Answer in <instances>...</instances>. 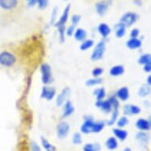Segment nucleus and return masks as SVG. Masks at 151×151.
<instances>
[{
    "mask_svg": "<svg viewBox=\"0 0 151 151\" xmlns=\"http://www.w3.org/2000/svg\"><path fill=\"white\" fill-rule=\"evenodd\" d=\"M137 20H138V15L135 13L127 12L122 16L119 23L124 25L125 27H129L136 22Z\"/></svg>",
    "mask_w": 151,
    "mask_h": 151,
    "instance_id": "423d86ee",
    "label": "nucleus"
},
{
    "mask_svg": "<svg viewBox=\"0 0 151 151\" xmlns=\"http://www.w3.org/2000/svg\"><path fill=\"white\" fill-rule=\"evenodd\" d=\"M96 105L97 108L101 109L102 111L105 113H109L112 111V105L111 101L108 100H101V101H97Z\"/></svg>",
    "mask_w": 151,
    "mask_h": 151,
    "instance_id": "9b49d317",
    "label": "nucleus"
},
{
    "mask_svg": "<svg viewBox=\"0 0 151 151\" xmlns=\"http://www.w3.org/2000/svg\"><path fill=\"white\" fill-rule=\"evenodd\" d=\"M151 89L150 86H149L148 85H144L142 86L139 88V95L142 97H145L146 96H148L149 94L150 93Z\"/></svg>",
    "mask_w": 151,
    "mask_h": 151,
    "instance_id": "cd10ccee",
    "label": "nucleus"
},
{
    "mask_svg": "<svg viewBox=\"0 0 151 151\" xmlns=\"http://www.w3.org/2000/svg\"><path fill=\"white\" fill-rule=\"evenodd\" d=\"M151 62V55L150 54H144L141 55V57L139 58V63L142 65H146L149 63Z\"/></svg>",
    "mask_w": 151,
    "mask_h": 151,
    "instance_id": "2f4dec72",
    "label": "nucleus"
},
{
    "mask_svg": "<svg viewBox=\"0 0 151 151\" xmlns=\"http://www.w3.org/2000/svg\"><path fill=\"white\" fill-rule=\"evenodd\" d=\"M74 31H75V26L74 25H70L68 29H67L66 32H67V36H71V35L74 34Z\"/></svg>",
    "mask_w": 151,
    "mask_h": 151,
    "instance_id": "ea45409f",
    "label": "nucleus"
},
{
    "mask_svg": "<svg viewBox=\"0 0 151 151\" xmlns=\"http://www.w3.org/2000/svg\"><path fill=\"white\" fill-rule=\"evenodd\" d=\"M102 78H93L92 79L88 80L86 82V86H97V85H99L101 83H102Z\"/></svg>",
    "mask_w": 151,
    "mask_h": 151,
    "instance_id": "473e14b6",
    "label": "nucleus"
},
{
    "mask_svg": "<svg viewBox=\"0 0 151 151\" xmlns=\"http://www.w3.org/2000/svg\"><path fill=\"white\" fill-rule=\"evenodd\" d=\"M94 95L96 96L97 101H101L104 100V98L106 96V92L104 90V88H99V89H96L93 92Z\"/></svg>",
    "mask_w": 151,
    "mask_h": 151,
    "instance_id": "bb28decb",
    "label": "nucleus"
},
{
    "mask_svg": "<svg viewBox=\"0 0 151 151\" xmlns=\"http://www.w3.org/2000/svg\"><path fill=\"white\" fill-rule=\"evenodd\" d=\"M113 134H114V135L116 137V139H118L119 140H120V141H124L125 139L127 138V136H128V133H127V131H125V130H124V129L122 128H114L113 129Z\"/></svg>",
    "mask_w": 151,
    "mask_h": 151,
    "instance_id": "f3484780",
    "label": "nucleus"
},
{
    "mask_svg": "<svg viewBox=\"0 0 151 151\" xmlns=\"http://www.w3.org/2000/svg\"><path fill=\"white\" fill-rule=\"evenodd\" d=\"M124 66L122 65H116L114 67H112L109 70V74L112 77H118L120 76L124 73Z\"/></svg>",
    "mask_w": 151,
    "mask_h": 151,
    "instance_id": "a211bd4d",
    "label": "nucleus"
},
{
    "mask_svg": "<svg viewBox=\"0 0 151 151\" xmlns=\"http://www.w3.org/2000/svg\"><path fill=\"white\" fill-rule=\"evenodd\" d=\"M66 1H68V0H66Z\"/></svg>",
    "mask_w": 151,
    "mask_h": 151,
    "instance_id": "3c124183",
    "label": "nucleus"
},
{
    "mask_svg": "<svg viewBox=\"0 0 151 151\" xmlns=\"http://www.w3.org/2000/svg\"><path fill=\"white\" fill-rule=\"evenodd\" d=\"M136 127L141 131H147L151 128V126L149 123L148 119L140 118L136 121Z\"/></svg>",
    "mask_w": 151,
    "mask_h": 151,
    "instance_id": "ddd939ff",
    "label": "nucleus"
},
{
    "mask_svg": "<svg viewBox=\"0 0 151 151\" xmlns=\"http://www.w3.org/2000/svg\"><path fill=\"white\" fill-rule=\"evenodd\" d=\"M148 121H149V123H150V126H151V116L150 117H149Z\"/></svg>",
    "mask_w": 151,
    "mask_h": 151,
    "instance_id": "09e8293b",
    "label": "nucleus"
},
{
    "mask_svg": "<svg viewBox=\"0 0 151 151\" xmlns=\"http://www.w3.org/2000/svg\"><path fill=\"white\" fill-rule=\"evenodd\" d=\"M37 0H29V1L28 2L29 6H35L36 4H37Z\"/></svg>",
    "mask_w": 151,
    "mask_h": 151,
    "instance_id": "37998d69",
    "label": "nucleus"
},
{
    "mask_svg": "<svg viewBox=\"0 0 151 151\" xmlns=\"http://www.w3.org/2000/svg\"><path fill=\"white\" fill-rule=\"evenodd\" d=\"M55 93H56V90L55 88L45 86L43 87L42 91H41V97L47 101H51L54 98Z\"/></svg>",
    "mask_w": 151,
    "mask_h": 151,
    "instance_id": "9d476101",
    "label": "nucleus"
},
{
    "mask_svg": "<svg viewBox=\"0 0 151 151\" xmlns=\"http://www.w3.org/2000/svg\"><path fill=\"white\" fill-rule=\"evenodd\" d=\"M104 72V69L102 67H95L92 70V75L94 78H99L100 75H101Z\"/></svg>",
    "mask_w": 151,
    "mask_h": 151,
    "instance_id": "c9c22d12",
    "label": "nucleus"
},
{
    "mask_svg": "<svg viewBox=\"0 0 151 151\" xmlns=\"http://www.w3.org/2000/svg\"><path fill=\"white\" fill-rule=\"evenodd\" d=\"M41 144H42L43 147L45 148V150L46 151H56V148L55 147L52 143H50L49 142L47 141V139L44 138V137H41Z\"/></svg>",
    "mask_w": 151,
    "mask_h": 151,
    "instance_id": "393cba45",
    "label": "nucleus"
},
{
    "mask_svg": "<svg viewBox=\"0 0 151 151\" xmlns=\"http://www.w3.org/2000/svg\"><path fill=\"white\" fill-rule=\"evenodd\" d=\"M146 82H147V85H148L149 86H151V74L148 76Z\"/></svg>",
    "mask_w": 151,
    "mask_h": 151,
    "instance_id": "a18cd8bd",
    "label": "nucleus"
},
{
    "mask_svg": "<svg viewBox=\"0 0 151 151\" xmlns=\"http://www.w3.org/2000/svg\"><path fill=\"white\" fill-rule=\"evenodd\" d=\"M47 3H48V0H37V4L38 5L39 9L43 10L47 7Z\"/></svg>",
    "mask_w": 151,
    "mask_h": 151,
    "instance_id": "e433bc0d",
    "label": "nucleus"
},
{
    "mask_svg": "<svg viewBox=\"0 0 151 151\" xmlns=\"http://www.w3.org/2000/svg\"><path fill=\"white\" fill-rule=\"evenodd\" d=\"M106 147L110 150H114L118 147V142L115 137H110L107 139L106 142H105Z\"/></svg>",
    "mask_w": 151,
    "mask_h": 151,
    "instance_id": "5701e85b",
    "label": "nucleus"
},
{
    "mask_svg": "<svg viewBox=\"0 0 151 151\" xmlns=\"http://www.w3.org/2000/svg\"><path fill=\"white\" fill-rule=\"evenodd\" d=\"M127 46L131 50L137 49L142 46V41L138 38H131L127 42Z\"/></svg>",
    "mask_w": 151,
    "mask_h": 151,
    "instance_id": "4be33fe9",
    "label": "nucleus"
},
{
    "mask_svg": "<svg viewBox=\"0 0 151 151\" xmlns=\"http://www.w3.org/2000/svg\"><path fill=\"white\" fill-rule=\"evenodd\" d=\"M94 120L90 116H86L84 119V123L81 126V131L83 134H89L92 133V128L93 125Z\"/></svg>",
    "mask_w": 151,
    "mask_h": 151,
    "instance_id": "1a4fd4ad",
    "label": "nucleus"
},
{
    "mask_svg": "<svg viewBox=\"0 0 151 151\" xmlns=\"http://www.w3.org/2000/svg\"><path fill=\"white\" fill-rule=\"evenodd\" d=\"M70 10V4L68 5L65 7L62 15L60 16V19L58 22L55 23V27L57 28L58 31H59V34H60V38L61 41H64V34L66 30H65V25L66 23L68 21V17H69Z\"/></svg>",
    "mask_w": 151,
    "mask_h": 151,
    "instance_id": "7ed1b4c3",
    "label": "nucleus"
},
{
    "mask_svg": "<svg viewBox=\"0 0 151 151\" xmlns=\"http://www.w3.org/2000/svg\"><path fill=\"white\" fill-rule=\"evenodd\" d=\"M101 146L98 143H87L83 146V151H100Z\"/></svg>",
    "mask_w": 151,
    "mask_h": 151,
    "instance_id": "a878e982",
    "label": "nucleus"
},
{
    "mask_svg": "<svg viewBox=\"0 0 151 151\" xmlns=\"http://www.w3.org/2000/svg\"><path fill=\"white\" fill-rule=\"evenodd\" d=\"M25 0H0V16L6 25L17 21L22 16Z\"/></svg>",
    "mask_w": 151,
    "mask_h": 151,
    "instance_id": "f257e3e1",
    "label": "nucleus"
},
{
    "mask_svg": "<svg viewBox=\"0 0 151 151\" xmlns=\"http://www.w3.org/2000/svg\"><path fill=\"white\" fill-rule=\"evenodd\" d=\"M87 33L86 32V30L82 29V28H79V29H77L74 32V39L78 41H84L85 40H86Z\"/></svg>",
    "mask_w": 151,
    "mask_h": 151,
    "instance_id": "412c9836",
    "label": "nucleus"
},
{
    "mask_svg": "<svg viewBox=\"0 0 151 151\" xmlns=\"http://www.w3.org/2000/svg\"><path fill=\"white\" fill-rule=\"evenodd\" d=\"M116 124L119 128H123L124 127H125L128 124V119L127 116H122L117 120Z\"/></svg>",
    "mask_w": 151,
    "mask_h": 151,
    "instance_id": "72a5a7b5",
    "label": "nucleus"
},
{
    "mask_svg": "<svg viewBox=\"0 0 151 151\" xmlns=\"http://www.w3.org/2000/svg\"><path fill=\"white\" fill-rule=\"evenodd\" d=\"M126 33V27L122 24H118L116 26V36L118 38H122Z\"/></svg>",
    "mask_w": 151,
    "mask_h": 151,
    "instance_id": "c756f323",
    "label": "nucleus"
},
{
    "mask_svg": "<svg viewBox=\"0 0 151 151\" xmlns=\"http://www.w3.org/2000/svg\"><path fill=\"white\" fill-rule=\"evenodd\" d=\"M74 111V105L72 104L71 101H67L64 104V107H63V112L62 116L63 118L68 117L70 116H71L73 114V112Z\"/></svg>",
    "mask_w": 151,
    "mask_h": 151,
    "instance_id": "dca6fc26",
    "label": "nucleus"
},
{
    "mask_svg": "<svg viewBox=\"0 0 151 151\" xmlns=\"http://www.w3.org/2000/svg\"><path fill=\"white\" fill-rule=\"evenodd\" d=\"M80 19H81V17H80L79 15H73L71 17V25H74V26H76L80 22Z\"/></svg>",
    "mask_w": 151,
    "mask_h": 151,
    "instance_id": "4c0bfd02",
    "label": "nucleus"
},
{
    "mask_svg": "<svg viewBox=\"0 0 151 151\" xmlns=\"http://www.w3.org/2000/svg\"><path fill=\"white\" fill-rule=\"evenodd\" d=\"M143 69H144V71L147 72V73H150V72H151V62L149 63H147V64L144 65Z\"/></svg>",
    "mask_w": 151,
    "mask_h": 151,
    "instance_id": "79ce46f5",
    "label": "nucleus"
},
{
    "mask_svg": "<svg viewBox=\"0 0 151 151\" xmlns=\"http://www.w3.org/2000/svg\"><path fill=\"white\" fill-rule=\"evenodd\" d=\"M139 35V29H133L131 32V38H137Z\"/></svg>",
    "mask_w": 151,
    "mask_h": 151,
    "instance_id": "58836bf2",
    "label": "nucleus"
},
{
    "mask_svg": "<svg viewBox=\"0 0 151 151\" xmlns=\"http://www.w3.org/2000/svg\"><path fill=\"white\" fill-rule=\"evenodd\" d=\"M105 124L103 121H94L93 128H92V132L93 133H99L104 128Z\"/></svg>",
    "mask_w": 151,
    "mask_h": 151,
    "instance_id": "b1692460",
    "label": "nucleus"
},
{
    "mask_svg": "<svg viewBox=\"0 0 151 151\" xmlns=\"http://www.w3.org/2000/svg\"><path fill=\"white\" fill-rule=\"evenodd\" d=\"M70 93V89L68 87H66L63 89L57 97V99H56V105L57 106H61L64 103L67 97L69 96Z\"/></svg>",
    "mask_w": 151,
    "mask_h": 151,
    "instance_id": "f8f14e48",
    "label": "nucleus"
},
{
    "mask_svg": "<svg viewBox=\"0 0 151 151\" xmlns=\"http://www.w3.org/2000/svg\"><path fill=\"white\" fill-rule=\"evenodd\" d=\"M134 3L136 4L138 6H141L142 3V0H134Z\"/></svg>",
    "mask_w": 151,
    "mask_h": 151,
    "instance_id": "c03bdc74",
    "label": "nucleus"
},
{
    "mask_svg": "<svg viewBox=\"0 0 151 151\" xmlns=\"http://www.w3.org/2000/svg\"><path fill=\"white\" fill-rule=\"evenodd\" d=\"M19 63V56L14 50L4 48L0 51V66L6 69H14Z\"/></svg>",
    "mask_w": 151,
    "mask_h": 151,
    "instance_id": "f03ea898",
    "label": "nucleus"
},
{
    "mask_svg": "<svg viewBox=\"0 0 151 151\" xmlns=\"http://www.w3.org/2000/svg\"><path fill=\"white\" fill-rule=\"evenodd\" d=\"M111 1L110 0H100L95 4L96 11L99 15H104L107 12L110 5Z\"/></svg>",
    "mask_w": 151,
    "mask_h": 151,
    "instance_id": "6e6552de",
    "label": "nucleus"
},
{
    "mask_svg": "<svg viewBox=\"0 0 151 151\" xmlns=\"http://www.w3.org/2000/svg\"><path fill=\"white\" fill-rule=\"evenodd\" d=\"M57 131V136L59 139H63L67 136L70 131V125L68 123L65 121H61L59 123L56 127Z\"/></svg>",
    "mask_w": 151,
    "mask_h": 151,
    "instance_id": "0eeeda50",
    "label": "nucleus"
},
{
    "mask_svg": "<svg viewBox=\"0 0 151 151\" xmlns=\"http://www.w3.org/2000/svg\"><path fill=\"white\" fill-rule=\"evenodd\" d=\"M40 71H41L42 82L46 86L49 85L52 81V74L51 67L47 63H43L41 65V67H40Z\"/></svg>",
    "mask_w": 151,
    "mask_h": 151,
    "instance_id": "20e7f679",
    "label": "nucleus"
},
{
    "mask_svg": "<svg viewBox=\"0 0 151 151\" xmlns=\"http://www.w3.org/2000/svg\"><path fill=\"white\" fill-rule=\"evenodd\" d=\"M72 141H73V143L74 145H80V144L82 142V136L79 133H74V135H73V138H72Z\"/></svg>",
    "mask_w": 151,
    "mask_h": 151,
    "instance_id": "f704fd0d",
    "label": "nucleus"
},
{
    "mask_svg": "<svg viewBox=\"0 0 151 151\" xmlns=\"http://www.w3.org/2000/svg\"><path fill=\"white\" fill-rule=\"evenodd\" d=\"M135 138L138 141L140 142L141 144L146 146L148 143L149 140H150V135H149L145 131H140V132H138L135 135Z\"/></svg>",
    "mask_w": 151,
    "mask_h": 151,
    "instance_id": "aec40b11",
    "label": "nucleus"
},
{
    "mask_svg": "<svg viewBox=\"0 0 151 151\" xmlns=\"http://www.w3.org/2000/svg\"><path fill=\"white\" fill-rule=\"evenodd\" d=\"M140 108L134 104H129L124 106V112L125 115H138L140 113Z\"/></svg>",
    "mask_w": 151,
    "mask_h": 151,
    "instance_id": "2eb2a0df",
    "label": "nucleus"
},
{
    "mask_svg": "<svg viewBox=\"0 0 151 151\" xmlns=\"http://www.w3.org/2000/svg\"><path fill=\"white\" fill-rule=\"evenodd\" d=\"M130 97V93L127 87H122L116 92V97L122 101H125Z\"/></svg>",
    "mask_w": 151,
    "mask_h": 151,
    "instance_id": "4468645a",
    "label": "nucleus"
},
{
    "mask_svg": "<svg viewBox=\"0 0 151 151\" xmlns=\"http://www.w3.org/2000/svg\"><path fill=\"white\" fill-rule=\"evenodd\" d=\"M3 25H5V24H4V22H3V18H2V17L0 16V28L3 27Z\"/></svg>",
    "mask_w": 151,
    "mask_h": 151,
    "instance_id": "49530a36",
    "label": "nucleus"
},
{
    "mask_svg": "<svg viewBox=\"0 0 151 151\" xmlns=\"http://www.w3.org/2000/svg\"><path fill=\"white\" fill-rule=\"evenodd\" d=\"M25 1H27V2H29V0H25Z\"/></svg>",
    "mask_w": 151,
    "mask_h": 151,
    "instance_id": "8fccbe9b",
    "label": "nucleus"
},
{
    "mask_svg": "<svg viewBox=\"0 0 151 151\" xmlns=\"http://www.w3.org/2000/svg\"><path fill=\"white\" fill-rule=\"evenodd\" d=\"M112 114H111V119L107 122V124L109 126H111L117 121V117L119 115V109H112Z\"/></svg>",
    "mask_w": 151,
    "mask_h": 151,
    "instance_id": "7c9ffc66",
    "label": "nucleus"
},
{
    "mask_svg": "<svg viewBox=\"0 0 151 151\" xmlns=\"http://www.w3.org/2000/svg\"><path fill=\"white\" fill-rule=\"evenodd\" d=\"M104 52H105V42L104 40H101L98 44H97L95 48L92 52L91 60L93 61H97L101 60L104 55Z\"/></svg>",
    "mask_w": 151,
    "mask_h": 151,
    "instance_id": "39448f33",
    "label": "nucleus"
},
{
    "mask_svg": "<svg viewBox=\"0 0 151 151\" xmlns=\"http://www.w3.org/2000/svg\"><path fill=\"white\" fill-rule=\"evenodd\" d=\"M94 45V41L91 39L89 40H85L84 41H82L81 45H80V49L82 51H86V50L91 48Z\"/></svg>",
    "mask_w": 151,
    "mask_h": 151,
    "instance_id": "c85d7f7f",
    "label": "nucleus"
},
{
    "mask_svg": "<svg viewBox=\"0 0 151 151\" xmlns=\"http://www.w3.org/2000/svg\"><path fill=\"white\" fill-rule=\"evenodd\" d=\"M123 151H132L131 150V149L130 147H125V148L123 150Z\"/></svg>",
    "mask_w": 151,
    "mask_h": 151,
    "instance_id": "de8ad7c7",
    "label": "nucleus"
},
{
    "mask_svg": "<svg viewBox=\"0 0 151 151\" xmlns=\"http://www.w3.org/2000/svg\"><path fill=\"white\" fill-rule=\"evenodd\" d=\"M97 29H98V32L101 34V36L104 38L109 36V34L111 33V29L106 23H101L97 28Z\"/></svg>",
    "mask_w": 151,
    "mask_h": 151,
    "instance_id": "6ab92c4d",
    "label": "nucleus"
},
{
    "mask_svg": "<svg viewBox=\"0 0 151 151\" xmlns=\"http://www.w3.org/2000/svg\"><path fill=\"white\" fill-rule=\"evenodd\" d=\"M31 151H41L40 146H38L35 142H31Z\"/></svg>",
    "mask_w": 151,
    "mask_h": 151,
    "instance_id": "a19ab883",
    "label": "nucleus"
}]
</instances>
